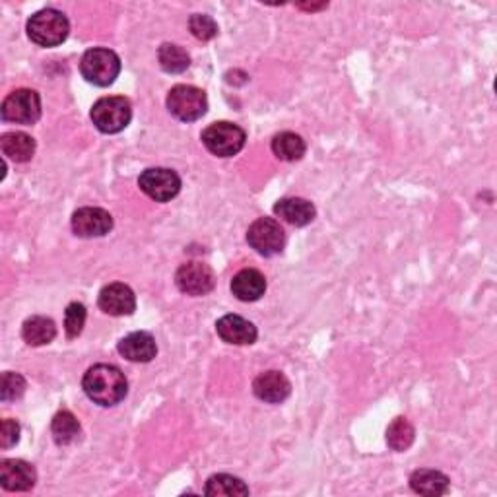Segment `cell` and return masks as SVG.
Instances as JSON below:
<instances>
[{
    "label": "cell",
    "instance_id": "f1b7e54d",
    "mask_svg": "<svg viewBox=\"0 0 497 497\" xmlns=\"http://www.w3.org/2000/svg\"><path fill=\"white\" fill-rule=\"evenodd\" d=\"M26 392V379L19 373L8 371L3 377V400H18Z\"/></svg>",
    "mask_w": 497,
    "mask_h": 497
},
{
    "label": "cell",
    "instance_id": "ffe728a7",
    "mask_svg": "<svg viewBox=\"0 0 497 497\" xmlns=\"http://www.w3.org/2000/svg\"><path fill=\"white\" fill-rule=\"evenodd\" d=\"M410 488L420 495H445L449 492V478L438 470H415L410 476Z\"/></svg>",
    "mask_w": 497,
    "mask_h": 497
},
{
    "label": "cell",
    "instance_id": "7a4b0ae2",
    "mask_svg": "<svg viewBox=\"0 0 497 497\" xmlns=\"http://www.w3.org/2000/svg\"><path fill=\"white\" fill-rule=\"evenodd\" d=\"M70 24L66 16L55 8L39 10L27 22V35L39 47H57L65 43Z\"/></svg>",
    "mask_w": 497,
    "mask_h": 497
},
{
    "label": "cell",
    "instance_id": "9a60e30c",
    "mask_svg": "<svg viewBox=\"0 0 497 497\" xmlns=\"http://www.w3.org/2000/svg\"><path fill=\"white\" fill-rule=\"evenodd\" d=\"M216 330L221 340L228 344H236V346H249V344L255 342L259 337L255 324L239 315L221 317L216 322Z\"/></svg>",
    "mask_w": 497,
    "mask_h": 497
},
{
    "label": "cell",
    "instance_id": "44dd1931",
    "mask_svg": "<svg viewBox=\"0 0 497 497\" xmlns=\"http://www.w3.org/2000/svg\"><path fill=\"white\" fill-rule=\"evenodd\" d=\"M55 337H57L55 322L42 315L26 319L22 327V338L26 340V344H29V346H45V344L53 342Z\"/></svg>",
    "mask_w": 497,
    "mask_h": 497
},
{
    "label": "cell",
    "instance_id": "e0dca14e",
    "mask_svg": "<svg viewBox=\"0 0 497 497\" xmlns=\"http://www.w3.org/2000/svg\"><path fill=\"white\" fill-rule=\"evenodd\" d=\"M231 291L241 301H259L267 291L265 274L255 268L237 272L231 280Z\"/></svg>",
    "mask_w": 497,
    "mask_h": 497
},
{
    "label": "cell",
    "instance_id": "7c38bea8",
    "mask_svg": "<svg viewBox=\"0 0 497 497\" xmlns=\"http://www.w3.org/2000/svg\"><path fill=\"white\" fill-rule=\"evenodd\" d=\"M99 307L107 315L113 317H123V315H133L136 309V296L127 283H109L104 290L99 291Z\"/></svg>",
    "mask_w": 497,
    "mask_h": 497
},
{
    "label": "cell",
    "instance_id": "30bf717a",
    "mask_svg": "<svg viewBox=\"0 0 497 497\" xmlns=\"http://www.w3.org/2000/svg\"><path fill=\"white\" fill-rule=\"evenodd\" d=\"M175 283L182 293L198 298V296H206V293L214 290L216 276H214V270L205 265V262L192 260L179 267L175 274Z\"/></svg>",
    "mask_w": 497,
    "mask_h": 497
},
{
    "label": "cell",
    "instance_id": "5b68a950",
    "mask_svg": "<svg viewBox=\"0 0 497 497\" xmlns=\"http://www.w3.org/2000/svg\"><path fill=\"white\" fill-rule=\"evenodd\" d=\"M247 135L241 127L228 123V120H220V123L210 125L202 133V144L206 146L210 154L218 158H231L239 154L245 146Z\"/></svg>",
    "mask_w": 497,
    "mask_h": 497
},
{
    "label": "cell",
    "instance_id": "5bb4252c",
    "mask_svg": "<svg viewBox=\"0 0 497 497\" xmlns=\"http://www.w3.org/2000/svg\"><path fill=\"white\" fill-rule=\"evenodd\" d=\"M252 392L259 400H265L268 404H280L291 394V383L280 371H267L260 373L252 381Z\"/></svg>",
    "mask_w": 497,
    "mask_h": 497
},
{
    "label": "cell",
    "instance_id": "6da1fadb",
    "mask_svg": "<svg viewBox=\"0 0 497 497\" xmlns=\"http://www.w3.org/2000/svg\"><path fill=\"white\" fill-rule=\"evenodd\" d=\"M82 389L89 400L99 407H115L127 397L128 381L115 365L97 363L89 368L82 379Z\"/></svg>",
    "mask_w": 497,
    "mask_h": 497
},
{
    "label": "cell",
    "instance_id": "52a82bcc",
    "mask_svg": "<svg viewBox=\"0 0 497 497\" xmlns=\"http://www.w3.org/2000/svg\"><path fill=\"white\" fill-rule=\"evenodd\" d=\"M0 115L6 123L34 125L42 117V99L34 89L19 88L8 94L0 107Z\"/></svg>",
    "mask_w": 497,
    "mask_h": 497
},
{
    "label": "cell",
    "instance_id": "8fae6325",
    "mask_svg": "<svg viewBox=\"0 0 497 497\" xmlns=\"http://www.w3.org/2000/svg\"><path fill=\"white\" fill-rule=\"evenodd\" d=\"M113 229V218L104 208H80L73 214V231L78 237H104Z\"/></svg>",
    "mask_w": 497,
    "mask_h": 497
},
{
    "label": "cell",
    "instance_id": "d4e9b609",
    "mask_svg": "<svg viewBox=\"0 0 497 497\" xmlns=\"http://www.w3.org/2000/svg\"><path fill=\"white\" fill-rule=\"evenodd\" d=\"M158 60L159 66L169 74H181L185 73L190 65V57L182 47L174 43H164L158 50Z\"/></svg>",
    "mask_w": 497,
    "mask_h": 497
},
{
    "label": "cell",
    "instance_id": "603a6c76",
    "mask_svg": "<svg viewBox=\"0 0 497 497\" xmlns=\"http://www.w3.org/2000/svg\"><path fill=\"white\" fill-rule=\"evenodd\" d=\"M50 433L57 445H70L78 439L80 423L76 415L68 410H60L55 414L53 423H50Z\"/></svg>",
    "mask_w": 497,
    "mask_h": 497
},
{
    "label": "cell",
    "instance_id": "4316f807",
    "mask_svg": "<svg viewBox=\"0 0 497 497\" xmlns=\"http://www.w3.org/2000/svg\"><path fill=\"white\" fill-rule=\"evenodd\" d=\"M86 324V307L82 303L73 301L65 311V330L68 338H76L82 334Z\"/></svg>",
    "mask_w": 497,
    "mask_h": 497
},
{
    "label": "cell",
    "instance_id": "2e32d148",
    "mask_svg": "<svg viewBox=\"0 0 497 497\" xmlns=\"http://www.w3.org/2000/svg\"><path fill=\"white\" fill-rule=\"evenodd\" d=\"M119 353L128 361L148 363L156 358L158 344L150 332H133L119 342Z\"/></svg>",
    "mask_w": 497,
    "mask_h": 497
},
{
    "label": "cell",
    "instance_id": "83f0119b",
    "mask_svg": "<svg viewBox=\"0 0 497 497\" xmlns=\"http://www.w3.org/2000/svg\"><path fill=\"white\" fill-rule=\"evenodd\" d=\"M190 34L195 35L200 42H210L218 35V24L214 22V18H210L206 14H195L189 19Z\"/></svg>",
    "mask_w": 497,
    "mask_h": 497
},
{
    "label": "cell",
    "instance_id": "3957f363",
    "mask_svg": "<svg viewBox=\"0 0 497 497\" xmlns=\"http://www.w3.org/2000/svg\"><path fill=\"white\" fill-rule=\"evenodd\" d=\"M89 117L101 133L117 135L128 127L130 119H133V107H130V101L127 97H101L91 107Z\"/></svg>",
    "mask_w": 497,
    "mask_h": 497
},
{
    "label": "cell",
    "instance_id": "ac0fdd59",
    "mask_svg": "<svg viewBox=\"0 0 497 497\" xmlns=\"http://www.w3.org/2000/svg\"><path fill=\"white\" fill-rule=\"evenodd\" d=\"M274 214L282 218L283 221H288V224H291V226L303 228V226H307V224H311L313 220H315L317 210L309 200L299 198V197H291V198L278 200L276 206H274Z\"/></svg>",
    "mask_w": 497,
    "mask_h": 497
},
{
    "label": "cell",
    "instance_id": "277c9868",
    "mask_svg": "<svg viewBox=\"0 0 497 497\" xmlns=\"http://www.w3.org/2000/svg\"><path fill=\"white\" fill-rule=\"evenodd\" d=\"M80 73L89 84L107 88L115 82L120 73V58L111 49H89L80 60Z\"/></svg>",
    "mask_w": 497,
    "mask_h": 497
},
{
    "label": "cell",
    "instance_id": "d6986e66",
    "mask_svg": "<svg viewBox=\"0 0 497 497\" xmlns=\"http://www.w3.org/2000/svg\"><path fill=\"white\" fill-rule=\"evenodd\" d=\"M0 150L16 164H26L35 154V140L26 133H6L0 136Z\"/></svg>",
    "mask_w": 497,
    "mask_h": 497
},
{
    "label": "cell",
    "instance_id": "484cf974",
    "mask_svg": "<svg viewBox=\"0 0 497 497\" xmlns=\"http://www.w3.org/2000/svg\"><path fill=\"white\" fill-rule=\"evenodd\" d=\"M415 438L414 425L407 418H397L387 428V443L392 451H407L412 447Z\"/></svg>",
    "mask_w": 497,
    "mask_h": 497
},
{
    "label": "cell",
    "instance_id": "8992f818",
    "mask_svg": "<svg viewBox=\"0 0 497 497\" xmlns=\"http://www.w3.org/2000/svg\"><path fill=\"white\" fill-rule=\"evenodd\" d=\"M167 109L171 115L182 120V123H192V120H198L206 113L208 99L200 88L179 84L169 89Z\"/></svg>",
    "mask_w": 497,
    "mask_h": 497
},
{
    "label": "cell",
    "instance_id": "cb8c5ba5",
    "mask_svg": "<svg viewBox=\"0 0 497 497\" xmlns=\"http://www.w3.org/2000/svg\"><path fill=\"white\" fill-rule=\"evenodd\" d=\"M206 495H226V497H233V495H249V488L245 485V482L236 478V476L229 474H214L210 476L205 488Z\"/></svg>",
    "mask_w": 497,
    "mask_h": 497
},
{
    "label": "cell",
    "instance_id": "7402d4cb",
    "mask_svg": "<svg viewBox=\"0 0 497 497\" xmlns=\"http://www.w3.org/2000/svg\"><path fill=\"white\" fill-rule=\"evenodd\" d=\"M306 142L296 133H280L272 138L274 156L282 161H298L306 156Z\"/></svg>",
    "mask_w": 497,
    "mask_h": 497
},
{
    "label": "cell",
    "instance_id": "4fadbf2b",
    "mask_svg": "<svg viewBox=\"0 0 497 497\" xmlns=\"http://www.w3.org/2000/svg\"><path fill=\"white\" fill-rule=\"evenodd\" d=\"M37 482V472L29 462L19 459H4L0 462V484L8 492H27Z\"/></svg>",
    "mask_w": 497,
    "mask_h": 497
},
{
    "label": "cell",
    "instance_id": "9c48e42d",
    "mask_svg": "<svg viewBox=\"0 0 497 497\" xmlns=\"http://www.w3.org/2000/svg\"><path fill=\"white\" fill-rule=\"evenodd\" d=\"M138 187L146 197L156 202H169L181 190V177L174 169L151 167L146 169L138 179Z\"/></svg>",
    "mask_w": 497,
    "mask_h": 497
},
{
    "label": "cell",
    "instance_id": "ba28073f",
    "mask_svg": "<svg viewBox=\"0 0 497 497\" xmlns=\"http://www.w3.org/2000/svg\"><path fill=\"white\" fill-rule=\"evenodd\" d=\"M249 245L262 257H274L286 245V233L274 218H259L247 231Z\"/></svg>",
    "mask_w": 497,
    "mask_h": 497
},
{
    "label": "cell",
    "instance_id": "f546056e",
    "mask_svg": "<svg viewBox=\"0 0 497 497\" xmlns=\"http://www.w3.org/2000/svg\"><path fill=\"white\" fill-rule=\"evenodd\" d=\"M19 439V425L18 422L6 418L3 422V428H0V447L10 449L12 445H16Z\"/></svg>",
    "mask_w": 497,
    "mask_h": 497
}]
</instances>
